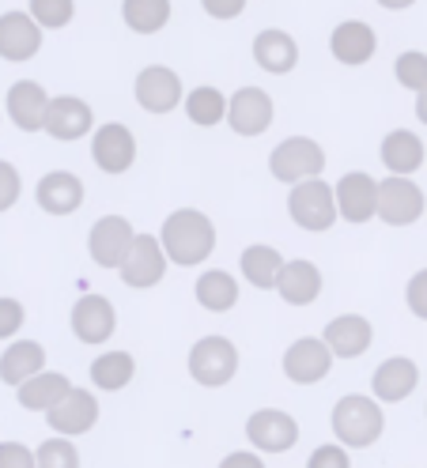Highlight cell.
<instances>
[{"mask_svg":"<svg viewBox=\"0 0 427 468\" xmlns=\"http://www.w3.org/2000/svg\"><path fill=\"white\" fill-rule=\"evenodd\" d=\"M159 242H163L166 261H175V265H182V269H193V265H205V261L212 257L216 227H212V219L205 212L178 208V212L166 216Z\"/></svg>","mask_w":427,"mask_h":468,"instance_id":"cell-1","label":"cell"},{"mask_svg":"<svg viewBox=\"0 0 427 468\" xmlns=\"http://www.w3.org/2000/svg\"><path fill=\"white\" fill-rule=\"evenodd\" d=\"M329 427H333V438L345 450H371L386 434V412H382V404L375 397L345 393L333 404Z\"/></svg>","mask_w":427,"mask_h":468,"instance_id":"cell-2","label":"cell"},{"mask_svg":"<svg viewBox=\"0 0 427 468\" xmlns=\"http://www.w3.org/2000/svg\"><path fill=\"white\" fill-rule=\"evenodd\" d=\"M239 374V347L227 336H201L189 351V378L205 389H219Z\"/></svg>","mask_w":427,"mask_h":468,"instance_id":"cell-3","label":"cell"},{"mask_svg":"<svg viewBox=\"0 0 427 468\" xmlns=\"http://www.w3.org/2000/svg\"><path fill=\"white\" fill-rule=\"evenodd\" d=\"M269 170L276 182H288V186L315 182L326 170V152H322V144H315L310 136H288L269 155Z\"/></svg>","mask_w":427,"mask_h":468,"instance_id":"cell-4","label":"cell"},{"mask_svg":"<svg viewBox=\"0 0 427 468\" xmlns=\"http://www.w3.org/2000/svg\"><path fill=\"white\" fill-rule=\"evenodd\" d=\"M288 212H292V219H295L303 230H315V234L329 230V227L340 219V212H336V193H333V186H326L322 178L292 186V193H288Z\"/></svg>","mask_w":427,"mask_h":468,"instance_id":"cell-5","label":"cell"},{"mask_svg":"<svg viewBox=\"0 0 427 468\" xmlns=\"http://www.w3.org/2000/svg\"><path fill=\"white\" fill-rule=\"evenodd\" d=\"M246 438L258 453H288L299 442V420L283 408H258L250 420H246Z\"/></svg>","mask_w":427,"mask_h":468,"instance_id":"cell-6","label":"cell"},{"mask_svg":"<svg viewBox=\"0 0 427 468\" xmlns=\"http://www.w3.org/2000/svg\"><path fill=\"white\" fill-rule=\"evenodd\" d=\"M136 242V230L125 216H102L88 234V253L99 269H122Z\"/></svg>","mask_w":427,"mask_h":468,"instance_id":"cell-7","label":"cell"},{"mask_svg":"<svg viewBox=\"0 0 427 468\" xmlns=\"http://www.w3.org/2000/svg\"><path fill=\"white\" fill-rule=\"evenodd\" d=\"M427 200H423V189L412 182V178H390L379 182V219L390 223V227H409L423 216Z\"/></svg>","mask_w":427,"mask_h":468,"instance_id":"cell-8","label":"cell"},{"mask_svg":"<svg viewBox=\"0 0 427 468\" xmlns=\"http://www.w3.org/2000/svg\"><path fill=\"white\" fill-rule=\"evenodd\" d=\"M329 370H333V351L322 336H303L283 351V374L295 386H318Z\"/></svg>","mask_w":427,"mask_h":468,"instance_id":"cell-9","label":"cell"},{"mask_svg":"<svg viewBox=\"0 0 427 468\" xmlns=\"http://www.w3.org/2000/svg\"><path fill=\"white\" fill-rule=\"evenodd\" d=\"M46 423L53 434H61V438H80V434H88L95 423H99V397L91 389H80L72 386V393L46 412Z\"/></svg>","mask_w":427,"mask_h":468,"instance_id":"cell-10","label":"cell"},{"mask_svg":"<svg viewBox=\"0 0 427 468\" xmlns=\"http://www.w3.org/2000/svg\"><path fill=\"white\" fill-rule=\"evenodd\" d=\"M336 212L348 223H367L379 216V182L367 170H352L336 182Z\"/></svg>","mask_w":427,"mask_h":468,"instance_id":"cell-11","label":"cell"},{"mask_svg":"<svg viewBox=\"0 0 427 468\" xmlns=\"http://www.w3.org/2000/svg\"><path fill=\"white\" fill-rule=\"evenodd\" d=\"M166 265H170V261H166V253H163V242L152 239V234H136V242H133L125 265H122L118 272H122V280H125L129 287L144 291V287L163 283Z\"/></svg>","mask_w":427,"mask_h":468,"instance_id":"cell-12","label":"cell"},{"mask_svg":"<svg viewBox=\"0 0 427 468\" xmlns=\"http://www.w3.org/2000/svg\"><path fill=\"white\" fill-rule=\"evenodd\" d=\"M416 386H420V367L409 356H390L371 374V393L379 404H401L416 393Z\"/></svg>","mask_w":427,"mask_h":468,"instance_id":"cell-13","label":"cell"},{"mask_svg":"<svg viewBox=\"0 0 427 468\" xmlns=\"http://www.w3.org/2000/svg\"><path fill=\"white\" fill-rule=\"evenodd\" d=\"M227 122L239 136H262L272 125V99L262 87H239L227 102Z\"/></svg>","mask_w":427,"mask_h":468,"instance_id":"cell-14","label":"cell"},{"mask_svg":"<svg viewBox=\"0 0 427 468\" xmlns=\"http://www.w3.org/2000/svg\"><path fill=\"white\" fill-rule=\"evenodd\" d=\"M322 340L329 344L333 359H359L363 351L375 344V329H371V321H367L363 314H340L326 325Z\"/></svg>","mask_w":427,"mask_h":468,"instance_id":"cell-15","label":"cell"},{"mask_svg":"<svg viewBox=\"0 0 427 468\" xmlns=\"http://www.w3.org/2000/svg\"><path fill=\"white\" fill-rule=\"evenodd\" d=\"M118 329V314L106 295H83L72 306V333L83 344H106Z\"/></svg>","mask_w":427,"mask_h":468,"instance_id":"cell-16","label":"cell"},{"mask_svg":"<svg viewBox=\"0 0 427 468\" xmlns=\"http://www.w3.org/2000/svg\"><path fill=\"white\" fill-rule=\"evenodd\" d=\"M42 46V27L27 12H5L0 16V57L12 65L31 61Z\"/></svg>","mask_w":427,"mask_h":468,"instance_id":"cell-17","label":"cell"},{"mask_svg":"<svg viewBox=\"0 0 427 468\" xmlns=\"http://www.w3.org/2000/svg\"><path fill=\"white\" fill-rule=\"evenodd\" d=\"M136 102L148 113H170L182 102V80L163 65H152L136 76Z\"/></svg>","mask_w":427,"mask_h":468,"instance_id":"cell-18","label":"cell"},{"mask_svg":"<svg viewBox=\"0 0 427 468\" xmlns=\"http://www.w3.org/2000/svg\"><path fill=\"white\" fill-rule=\"evenodd\" d=\"M91 155H95V166L106 170V174H125L136 159V140L125 125H102L91 140Z\"/></svg>","mask_w":427,"mask_h":468,"instance_id":"cell-19","label":"cell"},{"mask_svg":"<svg viewBox=\"0 0 427 468\" xmlns=\"http://www.w3.org/2000/svg\"><path fill=\"white\" fill-rule=\"evenodd\" d=\"M95 125V117H91V106L76 99V95H57L49 102V113H46V133L53 140H80V136H88Z\"/></svg>","mask_w":427,"mask_h":468,"instance_id":"cell-20","label":"cell"},{"mask_svg":"<svg viewBox=\"0 0 427 468\" xmlns=\"http://www.w3.org/2000/svg\"><path fill=\"white\" fill-rule=\"evenodd\" d=\"M35 200H38V208L49 212V216H72L83 204V182L69 170H49L35 189Z\"/></svg>","mask_w":427,"mask_h":468,"instance_id":"cell-21","label":"cell"},{"mask_svg":"<svg viewBox=\"0 0 427 468\" xmlns=\"http://www.w3.org/2000/svg\"><path fill=\"white\" fill-rule=\"evenodd\" d=\"M49 102L46 91L35 83V80H19L8 87V117L23 129V133H38L46 129V113H49Z\"/></svg>","mask_w":427,"mask_h":468,"instance_id":"cell-22","label":"cell"},{"mask_svg":"<svg viewBox=\"0 0 427 468\" xmlns=\"http://www.w3.org/2000/svg\"><path fill=\"white\" fill-rule=\"evenodd\" d=\"M42 370H46V347L38 340H16L5 347V356H0V382L12 389L27 386Z\"/></svg>","mask_w":427,"mask_h":468,"instance_id":"cell-23","label":"cell"},{"mask_svg":"<svg viewBox=\"0 0 427 468\" xmlns=\"http://www.w3.org/2000/svg\"><path fill=\"white\" fill-rule=\"evenodd\" d=\"M280 299L288 303V306H310V303H318L322 295V269L315 265V261H288L280 272Z\"/></svg>","mask_w":427,"mask_h":468,"instance_id":"cell-24","label":"cell"},{"mask_svg":"<svg viewBox=\"0 0 427 468\" xmlns=\"http://www.w3.org/2000/svg\"><path fill=\"white\" fill-rule=\"evenodd\" d=\"M329 49H333V57L340 65H367L375 57V49H379V38H375V31L367 23L348 19V23H340L333 31Z\"/></svg>","mask_w":427,"mask_h":468,"instance_id":"cell-25","label":"cell"},{"mask_svg":"<svg viewBox=\"0 0 427 468\" xmlns=\"http://www.w3.org/2000/svg\"><path fill=\"white\" fill-rule=\"evenodd\" d=\"M69 393H72V382H69V374H61V370H42L27 386L16 389L19 408H27V412H49V408H57Z\"/></svg>","mask_w":427,"mask_h":468,"instance_id":"cell-26","label":"cell"},{"mask_svg":"<svg viewBox=\"0 0 427 468\" xmlns=\"http://www.w3.org/2000/svg\"><path fill=\"white\" fill-rule=\"evenodd\" d=\"M283 265H288V261L280 257V250H276V246H265V242L246 246V250L239 253V269H242L246 283H253L258 291H272V287L280 283Z\"/></svg>","mask_w":427,"mask_h":468,"instance_id":"cell-27","label":"cell"},{"mask_svg":"<svg viewBox=\"0 0 427 468\" xmlns=\"http://www.w3.org/2000/svg\"><path fill=\"white\" fill-rule=\"evenodd\" d=\"M423 144L416 133L409 129H393L386 140H382V163L390 166L393 178H409V174H416L423 166Z\"/></svg>","mask_w":427,"mask_h":468,"instance_id":"cell-28","label":"cell"},{"mask_svg":"<svg viewBox=\"0 0 427 468\" xmlns=\"http://www.w3.org/2000/svg\"><path fill=\"white\" fill-rule=\"evenodd\" d=\"M253 61H258L265 72H292L295 61H299V46L292 35H283V31H262L258 38H253Z\"/></svg>","mask_w":427,"mask_h":468,"instance_id":"cell-29","label":"cell"},{"mask_svg":"<svg viewBox=\"0 0 427 468\" xmlns=\"http://www.w3.org/2000/svg\"><path fill=\"white\" fill-rule=\"evenodd\" d=\"M193 295H197V303H201L205 310L227 314V310L239 303V280L231 272H223V269H208V272L197 276Z\"/></svg>","mask_w":427,"mask_h":468,"instance_id":"cell-30","label":"cell"},{"mask_svg":"<svg viewBox=\"0 0 427 468\" xmlns=\"http://www.w3.org/2000/svg\"><path fill=\"white\" fill-rule=\"evenodd\" d=\"M136 374V359L129 356V351H102V356L91 363V386L102 389V393H118L133 382Z\"/></svg>","mask_w":427,"mask_h":468,"instance_id":"cell-31","label":"cell"},{"mask_svg":"<svg viewBox=\"0 0 427 468\" xmlns=\"http://www.w3.org/2000/svg\"><path fill=\"white\" fill-rule=\"evenodd\" d=\"M122 16L136 35H155L170 23V0H125Z\"/></svg>","mask_w":427,"mask_h":468,"instance_id":"cell-32","label":"cell"},{"mask_svg":"<svg viewBox=\"0 0 427 468\" xmlns=\"http://www.w3.org/2000/svg\"><path fill=\"white\" fill-rule=\"evenodd\" d=\"M186 113H189L193 125L212 129L227 117V99L216 91V87H197V91L186 95Z\"/></svg>","mask_w":427,"mask_h":468,"instance_id":"cell-33","label":"cell"},{"mask_svg":"<svg viewBox=\"0 0 427 468\" xmlns=\"http://www.w3.org/2000/svg\"><path fill=\"white\" fill-rule=\"evenodd\" d=\"M38 457V468H80V450L72 438H61V434H53L46 438V442L35 450Z\"/></svg>","mask_w":427,"mask_h":468,"instance_id":"cell-34","label":"cell"},{"mask_svg":"<svg viewBox=\"0 0 427 468\" xmlns=\"http://www.w3.org/2000/svg\"><path fill=\"white\" fill-rule=\"evenodd\" d=\"M393 72H397V83L420 95L423 87H427V53H420V49L401 53V57L393 61Z\"/></svg>","mask_w":427,"mask_h":468,"instance_id":"cell-35","label":"cell"},{"mask_svg":"<svg viewBox=\"0 0 427 468\" xmlns=\"http://www.w3.org/2000/svg\"><path fill=\"white\" fill-rule=\"evenodd\" d=\"M72 16H76V0H31V19L46 27V31L72 23Z\"/></svg>","mask_w":427,"mask_h":468,"instance_id":"cell-36","label":"cell"},{"mask_svg":"<svg viewBox=\"0 0 427 468\" xmlns=\"http://www.w3.org/2000/svg\"><path fill=\"white\" fill-rule=\"evenodd\" d=\"M306 468H352V457L340 442H326L306 457Z\"/></svg>","mask_w":427,"mask_h":468,"instance_id":"cell-37","label":"cell"},{"mask_svg":"<svg viewBox=\"0 0 427 468\" xmlns=\"http://www.w3.org/2000/svg\"><path fill=\"white\" fill-rule=\"evenodd\" d=\"M19 193H23V182H19V170H16L12 163H5V159H0V212H8V208H16V200H19Z\"/></svg>","mask_w":427,"mask_h":468,"instance_id":"cell-38","label":"cell"},{"mask_svg":"<svg viewBox=\"0 0 427 468\" xmlns=\"http://www.w3.org/2000/svg\"><path fill=\"white\" fill-rule=\"evenodd\" d=\"M27 321V310L19 299H0V340H12Z\"/></svg>","mask_w":427,"mask_h":468,"instance_id":"cell-39","label":"cell"},{"mask_svg":"<svg viewBox=\"0 0 427 468\" xmlns=\"http://www.w3.org/2000/svg\"><path fill=\"white\" fill-rule=\"evenodd\" d=\"M0 468H38V457L23 442H0Z\"/></svg>","mask_w":427,"mask_h":468,"instance_id":"cell-40","label":"cell"},{"mask_svg":"<svg viewBox=\"0 0 427 468\" xmlns=\"http://www.w3.org/2000/svg\"><path fill=\"white\" fill-rule=\"evenodd\" d=\"M405 303H409V310H412L420 321H427V269H420V272L409 280V287H405Z\"/></svg>","mask_w":427,"mask_h":468,"instance_id":"cell-41","label":"cell"},{"mask_svg":"<svg viewBox=\"0 0 427 468\" xmlns=\"http://www.w3.org/2000/svg\"><path fill=\"white\" fill-rule=\"evenodd\" d=\"M216 468H269V464L258 450H235V453H227Z\"/></svg>","mask_w":427,"mask_h":468,"instance_id":"cell-42","label":"cell"},{"mask_svg":"<svg viewBox=\"0 0 427 468\" xmlns=\"http://www.w3.org/2000/svg\"><path fill=\"white\" fill-rule=\"evenodd\" d=\"M201 5L212 19H235V16H242L246 0H201Z\"/></svg>","mask_w":427,"mask_h":468,"instance_id":"cell-43","label":"cell"},{"mask_svg":"<svg viewBox=\"0 0 427 468\" xmlns=\"http://www.w3.org/2000/svg\"><path fill=\"white\" fill-rule=\"evenodd\" d=\"M416 117H420V122L427 125V87H423V91L416 95Z\"/></svg>","mask_w":427,"mask_h":468,"instance_id":"cell-44","label":"cell"},{"mask_svg":"<svg viewBox=\"0 0 427 468\" xmlns=\"http://www.w3.org/2000/svg\"><path fill=\"white\" fill-rule=\"evenodd\" d=\"M379 5H382V8H393V12H397V8H409V5H416V0H379Z\"/></svg>","mask_w":427,"mask_h":468,"instance_id":"cell-45","label":"cell"}]
</instances>
